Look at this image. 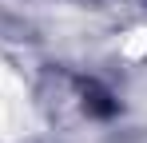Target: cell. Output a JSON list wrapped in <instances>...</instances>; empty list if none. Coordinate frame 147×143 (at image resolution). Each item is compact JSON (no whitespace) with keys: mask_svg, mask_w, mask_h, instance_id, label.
Returning a JSON list of instances; mask_svg holds the SVG:
<instances>
[{"mask_svg":"<svg viewBox=\"0 0 147 143\" xmlns=\"http://www.w3.org/2000/svg\"><path fill=\"white\" fill-rule=\"evenodd\" d=\"M88 107H92V111H96V115H111V111H115V103H111V95L107 92H99L96 84H88Z\"/></svg>","mask_w":147,"mask_h":143,"instance_id":"1","label":"cell"}]
</instances>
